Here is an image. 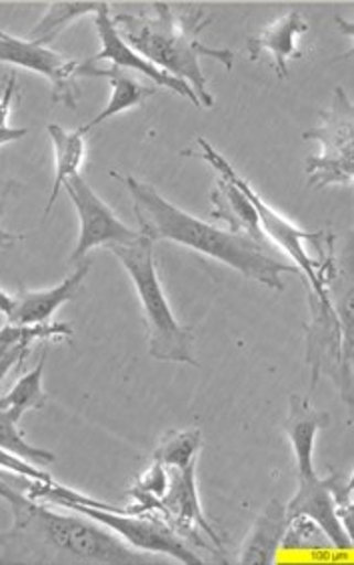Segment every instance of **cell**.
<instances>
[{"label":"cell","instance_id":"obj_21","mask_svg":"<svg viewBox=\"0 0 354 565\" xmlns=\"http://www.w3.org/2000/svg\"><path fill=\"white\" fill-rule=\"evenodd\" d=\"M46 349L39 359L36 367L22 375L21 380L12 385L11 392L0 397V409L11 415L14 422H21L22 415L33 409H44L49 395L43 390L44 363H46Z\"/></svg>","mask_w":354,"mask_h":565},{"label":"cell","instance_id":"obj_29","mask_svg":"<svg viewBox=\"0 0 354 565\" xmlns=\"http://www.w3.org/2000/svg\"><path fill=\"white\" fill-rule=\"evenodd\" d=\"M14 303H17V295L7 294V291L0 289V313L7 319L12 316Z\"/></svg>","mask_w":354,"mask_h":565},{"label":"cell","instance_id":"obj_2","mask_svg":"<svg viewBox=\"0 0 354 565\" xmlns=\"http://www.w3.org/2000/svg\"><path fill=\"white\" fill-rule=\"evenodd\" d=\"M112 177L129 191L135 217L139 221L140 235L151 241H171L196 253H203L272 291L285 289V273L301 275L294 265L279 262L270 255L269 249L257 243L233 235L211 221L193 217L191 213L172 205L149 183L117 173H112Z\"/></svg>","mask_w":354,"mask_h":565},{"label":"cell","instance_id":"obj_13","mask_svg":"<svg viewBox=\"0 0 354 565\" xmlns=\"http://www.w3.org/2000/svg\"><path fill=\"white\" fill-rule=\"evenodd\" d=\"M309 31V24L302 19L299 11H290L272 22L262 33L250 36L247 43V53L250 61H258L262 53H269L270 65L280 81L289 76L290 58H301L299 39Z\"/></svg>","mask_w":354,"mask_h":565},{"label":"cell","instance_id":"obj_7","mask_svg":"<svg viewBox=\"0 0 354 565\" xmlns=\"http://www.w3.org/2000/svg\"><path fill=\"white\" fill-rule=\"evenodd\" d=\"M354 117L353 103L343 87L334 88L331 109L322 110L319 125L302 132L304 141H319L321 154L304 161L311 189L341 185L353 186L354 181Z\"/></svg>","mask_w":354,"mask_h":565},{"label":"cell","instance_id":"obj_4","mask_svg":"<svg viewBox=\"0 0 354 565\" xmlns=\"http://www.w3.org/2000/svg\"><path fill=\"white\" fill-rule=\"evenodd\" d=\"M110 250L129 273L139 295L152 358L199 365L193 355V331L176 321L162 291L161 277L154 265V241L140 235L139 239L129 245H117L110 247Z\"/></svg>","mask_w":354,"mask_h":565},{"label":"cell","instance_id":"obj_27","mask_svg":"<svg viewBox=\"0 0 354 565\" xmlns=\"http://www.w3.org/2000/svg\"><path fill=\"white\" fill-rule=\"evenodd\" d=\"M11 183H0V217H2V211H4L7 196L11 193ZM21 239H24V235H14V233H9V231L0 227V250L11 249L12 245Z\"/></svg>","mask_w":354,"mask_h":565},{"label":"cell","instance_id":"obj_5","mask_svg":"<svg viewBox=\"0 0 354 565\" xmlns=\"http://www.w3.org/2000/svg\"><path fill=\"white\" fill-rule=\"evenodd\" d=\"M199 151H184V154L199 157L206 163L211 164L221 177L228 179L236 189H240L247 195L250 205L255 207L258 215V223L265 233V237L272 245H277L280 250H285L292 259V265L301 271L302 279H307V289H311L312 294L319 297H331V285H333L334 267L331 259H312L311 253L307 249V243L311 241L314 245L322 247L324 233H309L304 228L292 225L289 218L282 217L279 211L270 207L269 203L258 195L257 189L248 183L245 177L236 171L233 164L228 163L225 154L216 151L211 142L204 141L203 137L196 139Z\"/></svg>","mask_w":354,"mask_h":565},{"label":"cell","instance_id":"obj_11","mask_svg":"<svg viewBox=\"0 0 354 565\" xmlns=\"http://www.w3.org/2000/svg\"><path fill=\"white\" fill-rule=\"evenodd\" d=\"M95 26H97L98 39H100L103 49H100V53L88 58L90 65H97L98 61H110L112 66H118L122 71L132 68V71H137L140 75L149 76L157 87L167 88V90H171L174 95L191 100L194 107H201V103H199V98L194 95L193 88L189 87L184 81L167 75L159 66L149 63L144 56H140L137 51H132L129 44L122 41V36L118 34L117 24H115L112 17H110L108 2H100L97 14H95Z\"/></svg>","mask_w":354,"mask_h":565},{"label":"cell","instance_id":"obj_6","mask_svg":"<svg viewBox=\"0 0 354 565\" xmlns=\"http://www.w3.org/2000/svg\"><path fill=\"white\" fill-rule=\"evenodd\" d=\"M309 291L312 321L307 327L309 351L307 361L311 365V393L314 392L321 375H329L339 387L341 397L353 405V321L351 305L346 303L343 313L336 311L331 297H319Z\"/></svg>","mask_w":354,"mask_h":565},{"label":"cell","instance_id":"obj_20","mask_svg":"<svg viewBox=\"0 0 354 565\" xmlns=\"http://www.w3.org/2000/svg\"><path fill=\"white\" fill-rule=\"evenodd\" d=\"M46 131H49L54 149V185L51 196H49L46 209H44V218L51 215L54 203H56L58 195L63 193V186L66 185V181L71 177L78 174V169H81V164L85 161L86 154L85 132L81 131V129H76L73 132L65 131L63 127L51 122L46 127Z\"/></svg>","mask_w":354,"mask_h":565},{"label":"cell","instance_id":"obj_15","mask_svg":"<svg viewBox=\"0 0 354 565\" xmlns=\"http://www.w3.org/2000/svg\"><path fill=\"white\" fill-rule=\"evenodd\" d=\"M331 425V417L326 412L314 409L309 397L290 395L289 419L285 424V431L289 435L290 446L297 459V476L299 481H309L319 473L314 469V444L321 429Z\"/></svg>","mask_w":354,"mask_h":565},{"label":"cell","instance_id":"obj_26","mask_svg":"<svg viewBox=\"0 0 354 565\" xmlns=\"http://www.w3.org/2000/svg\"><path fill=\"white\" fill-rule=\"evenodd\" d=\"M17 87H19L17 75L11 73L9 78H7V88H4V93L0 97V127H9L7 122H9V117H11L12 100H14V95H17Z\"/></svg>","mask_w":354,"mask_h":565},{"label":"cell","instance_id":"obj_30","mask_svg":"<svg viewBox=\"0 0 354 565\" xmlns=\"http://www.w3.org/2000/svg\"><path fill=\"white\" fill-rule=\"evenodd\" d=\"M4 88H7V83H0V97H2V93H4Z\"/></svg>","mask_w":354,"mask_h":565},{"label":"cell","instance_id":"obj_3","mask_svg":"<svg viewBox=\"0 0 354 565\" xmlns=\"http://www.w3.org/2000/svg\"><path fill=\"white\" fill-rule=\"evenodd\" d=\"M152 14H117L112 21L118 34L149 63L193 88L201 107H213L215 98L208 93L201 56L215 58L226 71L235 65L233 51L211 49L199 41L213 17L189 4L152 2Z\"/></svg>","mask_w":354,"mask_h":565},{"label":"cell","instance_id":"obj_28","mask_svg":"<svg viewBox=\"0 0 354 565\" xmlns=\"http://www.w3.org/2000/svg\"><path fill=\"white\" fill-rule=\"evenodd\" d=\"M29 135V129H12V127H0V147L9 142L21 141Z\"/></svg>","mask_w":354,"mask_h":565},{"label":"cell","instance_id":"obj_12","mask_svg":"<svg viewBox=\"0 0 354 565\" xmlns=\"http://www.w3.org/2000/svg\"><path fill=\"white\" fill-rule=\"evenodd\" d=\"M331 488H333V473L329 478L317 476L309 481H299L294 498L287 503V513L311 518L312 522L319 523L322 532L326 533L333 550L351 552L354 545L353 537L346 533L343 523L339 520Z\"/></svg>","mask_w":354,"mask_h":565},{"label":"cell","instance_id":"obj_10","mask_svg":"<svg viewBox=\"0 0 354 565\" xmlns=\"http://www.w3.org/2000/svg\"><path fill=\"white\" fill-rule=\"evenodd\" d=\"M0 63L34 71L51 81V100L76 110L78 105V61L54 53L49 46L33 43L29 39H17L0 31Z\"/></svg>","mask_w":354,"mask_h":565},{"label":"cell","instance_id":"obj_8","mask_svg":"<svg viewBox=\"0 0 354 565\" xmlns=\"http://www.w3.org/2000/svg\"><path fill=\"white\" fill-rule=\"evenodd\" d=\"M58 508H66L85 515L93 522L100 523L118 537L129 544L130 547L147 552V554L169 555L179 564L203 565V557L194 554L186 545L183 537L172 530L169 523L162 522L154 515H142V513H127V511L98 510L88 505H76V503H63Z\"/></svg>","mask_w":354,"mask_h":565},{"label":"cell","instance_id":"obj_16","mask_svg":"<svg viewBox=\"0 0 354 565\" xmlns=\"http://www.w3.org/2000/svg\"><path fill=\"white\" fill-rule=\"evenodd\" d=\"M211 203H213V211L208 217L213 218L218 227L270 250V243L258 223L257 211L250 205L247 195L240 189H236L225 177L216 181L215 189L211 193Z\"/></svg>","mask_w":354,"mask_h":565},{"label":"cell","instance_id":"obj_25","mask_svg":"<svg viewBox=\"0 0 354 565\" xmlns=\"http://www.w3.org/2000/svg\"><path fill=\"white\" fill-rule=\"evenodd\" d=\"M0 449L11 451L14 456L31 461L34 466H46L56 459L53 451H46V449L29 444L19 431V422H14L11 415L4 414L2 409H0Z\"/></svg>","mask_w":354,"mask_h":565},{"label":"cell","instance_id":"obj_17","mask_svg":"<svg viewBox=\"0 0 354 565\" xmlns=\"http://www.w3.org/2000/svg\"><path fill=\"white\" fill-rule=\"evenodd\" d=\"M289 513L287 503L280 500L270 501L265 511L258 515L257 522L247 535L245 544L238 552V564L272 565L277 562L282 537L287 532Z\"/></svg>","mask_w":354,"mask_h":565},{"label":"cell","instance_id":"obj_14","mask_svg":"<svg viewBox=\"0 0 354 565\" xmlns=\"http://www.w3.org/2000/svg\"><path fill=\"white\" fill-rule=\"evenodd\" d=\"M90 271V262H81L76 271L58 282L53 289L44 291H21L17 295V303L12 316L7 319L9 326H43L53 319L54 313L63 305L73 301L81 294L85 277Z\"/></svg>","mask_w":354,"mask_h":565},{"label":"cell","instance_id":"obj_18","mask_svg":"<svg viewBox=\"0 0 354 565\" xmlns=\"http://www.w3.org/2000/svg\"><path fill=\"white\" fill-rule=\"evenodd\" d=\"M78 76H100V78H108L110 88H112V95L108 100L107 107L100 110V115H97L90 122H86L85 127H81V131L88 132L90 129H95L98 125H103L105 120L117 117L125 110L137 109L140 103H144L147 98L157 95V87H144L140 85L137 78L118 68V66H110V68H98L97 65H90L88 61H83L78 66Z\"/></svg>","mask_w":354,"mask_h":565},{"label":"cell","instance_id":"obj_9","mask_svg":"<svg viewBox=\"0 0 354 565\" xmlns=\"http://www.w3.org/2000/svg\"><path fill=\"white\" fill-rule=\"evenodd\" d=\"M66 195L71 196L76 209V215L81 221V233L78 243L71 255V265H78L85 262L88 250L97 247H117V245H129L140 237V231L125 225L120 218L112 213V209L90 189L83 174H75L66 181L63 186Z\"/></svg>","mask_w":354,"mask_h":565},{"label":"cell","instance_id":"obj_24","mask_svg":"<svg viewBox=\"0 0 354 565\" xmlns=\"http://www.w3.org/2000/svg\"><path fill=\"white\" fill-rule=\"evenodd\" d=\"M289 552H324L333 547L321 525L307 515H289L282 545Z\"/></svg>","mask_w":354,"mask_h":565},{"label":"cell","instance_id":"obj_22","mask_svg":"<svg viewBox=\"0 0 354 565\" xmlns=\"http://www.w3.org/2000/svg\"><path fill=\"white\" fill-rule=\"evenodd\" d=\"M203 449V434L201 429H172L164 435L157 451L152 454V461L161 463L164 468L184 469L196 466L199 451Z\"/></svg>","mask_w":354,"mask_h":565},{"label":"cell","instance_id":"obj_23","mask_svg":"<svg viewBox=\"0 0 354 565\" xmlns=\"http://www.w3.org/2000/svg\"><path fill=\"white\" fill-rule=\"evenodd\" d=\"M98 7L100 2H53L43 19L29 34V41L46 46L53 43L71 22L85 14H97Z\"/></svg>","mask_w":354,"mask_h":565},{"label":"cell","instance_id":"obj_19","mask_svg":"<svg viewBox=\"0 0 354 565\" xmlns=\"http://www.w3.org/2000/svg\"><path fill=\"white\" fill-rule=\"evenodd\" d=\"M73 338L68 323H43V326H9L0 329V381L9 371L26 359L34 341H61Z\"/></svg>","mask_w":354,"mask_h":565},{"label":"cell","instance_id":"obj_1","mask_svg":"<svg viewBox=\"0 0 354 565\" xmlns=\"http://www.w3.org/2000/svg\"><path fill=\"white\" fill-rule=\"evenodd\" d=\"M0 498L11 505V530L0 532V564H152L117 533L71 511L63 515L14 490L0 476Z\"/></svg>","mask_w":354,"mask_h":565}]
</instances>
